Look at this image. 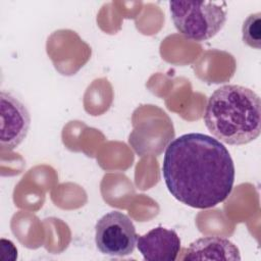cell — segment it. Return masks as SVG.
I'll use <instances>...</instances> for the list:
<instances>
[{
	"instance_id": "4",
	"label": "cell",
	"mask_w": 261,
	"mask_h": 261,
	"mask_svg": "<svg viewBox=\"0 0 261 261\" xmlns=\"http://www.w3.org/2000/svg\"><path fill=\"white\" fill-rule=\"evenodd\" d=\"M136 227L130 218L120 211L103 215L95 226L98 250L109 256H126L134 252L137 242Z\"/></svg>"
},
{
	"instance_id": "7",
	"label": "cell",
	"mask_w": 261,
	"mask_h": 261,
	"mask_svg": "<svg viewBox=\"0 0 261 261\" xmlns=\"http://www.w3.org/2000/svg\"><path fill=\"white\" fill-rule=\"evenodd\" d=\"M185 261L193 260H241L238 247L225 238L204 237L190 244L182 257Z\"/></svg>"
},
{
	"instance_id": "3",
	"label": "cell",
	"mask_w": 261,
	"mask_h": 261,
	"mask_svg": "<svg viewBox=\"0 0 261 261\" xmlns=\"http://www.w3.org/2000/svg\"><path fill=\"white\" fill-rule=\"evenodd\" d=\"M169 10L176 30L197 42L214 37L226 21L225 3L172 1Z\"/></svg>"
},
{
	"instance_id": "6",
	"label": "cell",
	"mask_w": 261,
	"mask_h": 261,
	"mask_svg": "<svg viewBox=\"0 0 261 261\" xmlns=\"http://www.w3.org/2000/svg\"><path fill=\"white\" fill-rule=\"evenodd\" d=\"M137 248L148 261H174L180 250V239L173 229L155 227L137 237Z\"/></svg>"
},
{
	"instance_id": "8",
	"label": "cell",
	"mask_w": 261,
	"mask_h": 261,
	"mask_svg": "<svg viewBox=\"0 0 261 261\" xmlns=\"http://www.w3.org/2000/svg\"><path fill=\"white\" fill-rule=\"evenodd\" d=\"M243 41L248 46L260 49L261 43V13L256 12L250 14L244 21L242 27Z\"/></svg>"
},
{
	"instance_id": "2",
	"label": "cell",
	"mask_w": 261,
	"mask_h": 261,
	"mask_svg": "<svg viewBox=\"0 0 261 261\" xmlns=\"http://www.w3.org/2000/svg\"><path fill=\"white\" fill-rule=\"evenodd\" d=\"M260 98L253 90L240 85H224L209 97L203 119L218 141L245 145L260 135Z\"/></svg>"
},
{
	"instance_id": "5",
	"label": "cell",
	"mask_w": 261,
	"mask_h": 261,
	"mask_svg": "<svg viewBox=\"0 0 261 261\" xmlns=\"http://www.w3.org/2000/svg\"><path fill=\"white\" fill-rule=\"evenodd\" d=\"M0 144L3 150L15 149L27 137L31 116L25 105L9 92L0 94Z\"/></svg>"
},
{
	"instance_id": "1",
	"label": "cell",
	"mask_w": 261,
	"mask_h": 261,
	"mask_svg": "<svg viewBox=\"0 0 261 261\" xmlns=\"http://www.w3.org/2000/svg\"><path fill=\"white\" fill-rule=\"evenodd\" d=\"M234 164L226 147L202 133L184 134L164 154L162 176L177 201L196 209L212 208L231 193Z\"/></svg>"
}]
</instances>
